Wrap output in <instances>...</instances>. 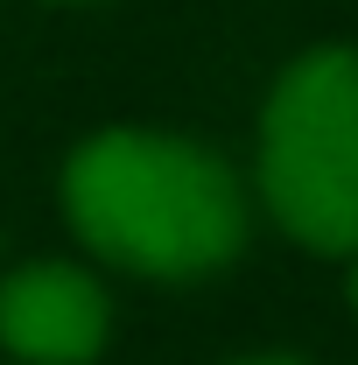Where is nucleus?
I'll return each mask as SVG.
<instances>
[{
    "mask_svg": "<svg viewBox=\"0 0 358 365\" xmlns=\"http://www.w3.org/2000/svg\"><path fill=\"white\" fill-rule=\"evenodd\" d=\"M63 218L98 267L134 281H211L253 239V197L218 148L169 127H98L63 155Z\"/></svg>",
    "mask_w": 358,
    "mask_h": 365,
    "instance_id": "1",
    "label": "nucleus"
},
{
    "mask_svg": "<svg viewBox=\"0 0 358 365\" xmlns=\"http://www.w3.org/2000/svg\"><path fill=\"white\" fill-rule=\"evenodd\" d=\"M232 365H310V359H295V351H253V359H232Z\"/></svg>",
    "mask_w": 358,
    "mask_h": 365,
    "instance_id": "4",
    "label": "nucleus"
},
{
    "mask_svg": "<svg viewBox=\"0 0 358 365\" xmlns=\"http://www.w3.org/2000/svg\"><path fill=\"white\" fill-rule=\"evenodd\" d=\"M113 337V295L78 260H21L0 274V344L14 365H91Z\"/></svg>",
    "mask_w": 358,
    "mask_h": 365,
    "instance_id": "3",
    "label": "nucleus"
},
{
    "mask_svg": "<svg viewBox=\"0 0 358 365\" xmlns=\"http://www.w3.org/2000/svg\"><path fill=\"white\" fill-rule=\"evenodd\" d=\"M253 197L302 253H358V43H316L267 85Z\"/></svg>",
    "mask_w": 358,
    "mask_h": 365,
    "instance_id": "2",
    "label": "nucleus"
},
{
    "mask_svg": "<svg viewBox=\"0 0 358 365\" xmlns=\"http://www.w3.org/2000/svg\"><path fill=\"white\" fill-rule=\"evenodd\" d=\"M344 302H352V317H358V253H352V274H344Z\"/></svg>",
    "mask_w": 358,
    "mask_h": 365,
    "instance_id": "5",
    "label": "nucleus"
},
{
    "mask_svg": "<svg viewBox=\"0 0 358 365\" xmlns=\"http://www.w3.org/2000/svg\"><path fill=\"white\" fill-rule=\"evenodd\" d=\"M49 7H85V0H49Z\"/></svg>",
    "mask_w": 358,
    "mask_h": 365,
    "instance_id": "6",
    "label": "nucleus"
}]
</instances>
